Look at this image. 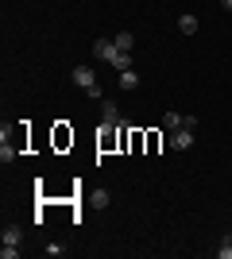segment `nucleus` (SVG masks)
I'll list each match as a JSON object with an SVG mask.
<instances>
[{
  "instance_id": "obj_3",
  "label": "nucleus",
  "mask_w": 232,
  "mask_h": 259,
  "mask_svg": "<svg viewBox=\"0 0 232 259\" xmlns=\"http://www.w3.org/2000/svg\"><path fill=\"white\" fill-rule=\"evenodd\" d=\"M93 54H97L101 62H112V58L120 54V47H116V39H97V43H93Z\"/></svg>"
},
{
  "instance_id": "obj_13",
  "label": "nucleus",
  "mask_w": 232,
  "mask_h": 259,
  "mask_svg": "<svg viewBox=\"0 0 232 259\" xmlns=\"http://www.w3.org/2000/svg\"><path fill=\"white\" fill-rule=\"evenodd\" d=\"M16 255H20V248H8V244L0 248V259H16Z\"/></svg>"
},
{
  "instance_id": "obj_8",
  "label": "nucleus",
  "mask_w": 232,
  "mask_h": 259,
  "mask_svg": "<svg viewBox=\"0 0 232 259\" xmlns=\"http://www.w3.org/2000/svg\"><path fill=\"white\" fill-rule=\"evenodd\" d=\"M140 85V74H135V70H124L120 74V89H135Z\"/></svg>"
},
{
  "instance_id": "obj_12",
  "label": "nucleus",
  "mask_w": 232,
  "mask_h": 259,
  "mask_svg": "<svg viewBox=\"0 0 232 259\" xmlns=\"http://www.w3.org/2000/svg\"><path fill=\"white\" fill-rule=\"evenodd\" d=\"M89 201H93L97 209H105V205H109V194H105V190H97V194H89Z\"/></svg>"
},
{
  "instance_id": "obj_10",
  "label": "nucleus",
  "mask_w": 232,
  "mask_h": 259,
  "mask_svg": "<svg viewBox=\"0 0 232 259\" xmlns=\"http://www.w3.org/2000/svg\"><path fill=\"white\" fill-rule=\"evenodd\" d=\"M116 47H120V51H132V47H135V35L132 31H120V35H116Z\"/></svg>"
},
{
  "instance_id": "obj_11",
  "label": "nucleus",
  "mask_w": 232,
  "mask_h": 259,
  "mask_svg": "<svg viewBox=\"0 0 232 259\" xmlns=\"http://www.w3.org/2000/svg\"><path fill=\"white\" fill-rule=\"evenodd\" d=\"M217 255H221V259H232V236H224V240H221V248H217Z\"/></svg>"
},
{
  "instance_id": "obj_9",
  "label": "nucleus",
  "mask_w": 232,
  "mask_h": 259,
  "mask_svg": "<svg viewBox=\"0 0 232 259\" xmlns=\"http://www.w3.org/2000/svg\"><path fill=\"white\" fill-rule=\"evenodd\" d=\"M112 66H116L120 74H124V70H132V54H128V51H120L116 58H112Z\"/></svg>"
},
{
  "instance_id": "obj_14",
  "label": "nucleus",
  "mask_w": 232,
  "mask_h": 259,
  "mask_svg": "<svg viewBox=\"0 0 232 259\" xmlns=\"http://www.w3.org/2000/svg\"><path fill=\"white\" fill-rule=\"evenodd\" d=\"M221 4H224V8H228V12H232V0H221Z\"/></svg>"
},
{
  "instance_id": "obj_6",
  "label": "nucleus",
  "mask_w": 232,
  "mask_h": 259,
  "mask_svg": "<svg viewBox=\"0 0 232 259\" xmlns=\"http://www.w3.org/2000/svg\"><path fill=\"white\" fill-rule=\"evenodd\" d=\"M4 244H8V248H20V240H23V228L20 225H4Z\"/></svg>"
},
{
  "instance_id": "obj_1",
  "label": "nucleus",
  "mask_w": 232,
  "mask_h": 259,
  "mask_svg": "<svg viewBox=\"0 0 232 259\" xmlns=\"http://www.w3.org/2000/svg\"><path fill=\"white\" fill-rule=\"evenodd\" d=\"M74 85L85 89V97L101 101V81H97V74H93V66H77L74 70Z\"/></svg>"
},
{
  "instance_id": "obj_7",
  "label": "nucleus",
  "mask_w": 232,
  "mask_h": 259,
  "mask_svg": "<svg viewBox=\"0 0 232 259\" xmlns=\"http://www.w3.org/2000/svg\"><path fill=\"white\" fill-rule=\"evenodd\" d=\"M178 31H182V35H194V31H198V20H194V16H178Z\"/></svg>"
},
{
  "instance_id": "obj_5",
  "label": "nucleus",
  "mask_w": 232,
  "mask_h": 259,
  "mask_svg": "<svg viewBox=\"0 0 232 259\" xmlns=\"http://www.w3.org/2000/svg\"><path fill=\"white\" fill-rule=\"evenodd\" d=\"M194 124H198V120H194V116H182V112H166V116H163V128H166V132H174V128H194Z\"/></svg>"
},
{
  "instance_id": "obj_4",
  "label": "nucleus",
  "mask_w": 232,
  "mask_h": 259,
  "mask_svg": "<svg viewBox=\"0 0 232 259\" xmlns=\"http://www.w3.org/2000/svg\"><path fill=\"white\" fill-rule=\"evenodd\" d=\"M120 124V108L116 101H101V128H116Z\"/></svg>"
},
{
  "instance_id": "obj_2",
  "label": "nucleus",
  "mask_w": 232,
  "mask_h": 259,
  "mask_svg": "<svg viewBox=\"0 0 232 259\" xmlns=\"http://www.w3.org/2000/svg\"><path fill=\"white\" fill-rule=\"evenodd\" d=\"M170 147L174 151H190L194 147V128H174L170 132Z\"/></svg>"
}]
</instances>
